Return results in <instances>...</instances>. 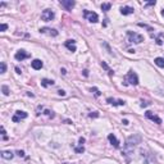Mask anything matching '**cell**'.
I'll list each match as a JSON object with an SVG mask.
<instances>
[{"instance_id":"4dcf8cb0","label":"cell","mask_w":164,"mask_h":164,"mask_svg":"<svg viewBox=\"0 0 164 164\" xmlns=\"http://www.w3.org/2000/svg\"><path fill=\"white\" fill-rule=\"evenodd\" d=\"M78 141H79V145H82V144L85 142V138H83V137H79V140H78Z\"/></svg>"},{"instance_id":"836d02e7","label":"cell","mask_w":164,"mask_h":164,"mask_svg":"<svg viewBox=\"0 0 164 164\" xmlns=\"http://www.w3.org/2000/svg\"><path fill=\"white\" fill-rule=\"evenodd\" d=\"M123 124L127 126V124H128V120H127V119H124V120H123Z\"/></svg>"},{"instance_id":"8fae6325","label":"cell","mask_w":164,"mask_h":164,"mask_svg":"<svg viewBox=\"0 0 164 164\" xmlns=\"http://www.w3.org/2000/svg\"><path fill=\"white\" fill-rule=\"evenodd\" d=\"M108 140H109V142L112 144L114 147H119V141L117 140V137H115L114 135H112V133H110V135L108 136Z\"/></svg>"},{"instance_id":"3957f363","label":"cell","mask_w":164,"mask_h":164,"mask_svg":"<svg viewBox=\"0 0 164 164\" xmlns=\"http://www.w3.org/2000/svg\"><path fill=\"white\" fill-rule=\"evenodd\" d=\"M126 81H127L130 85L136 86V85H138V77H137V74H136L133 71H130L127 73V76H126Z\"/></svg>"},{"instance_id":"7402d4cb","label":"cell","mask_w":164,"mask_h":164,"mask_svg":"<svg viewBox=\"0 0 164 164\" xmlns=\"http://www.w3.org/2000/svg\"><path fill=\"white\" fill-rule=\"evenodd\" d=\"M1 90H3V94H4L5 96H8V95H9V89H8V86H5V85H4V86L1 87Z\"/></svg>"},{"instance_id":"44dd1931","label":"cell","mask_w":164,"mask_h":164,"mask_svg":"<svg viewBox=\"0 0 164 164\" xmlns=\"http://www.w3.org/2000/svg\"><path fill=\"white\" fill-rule=\"evenodd\" d=\"M91 92H94L95 96H100V95H101V92H100L99 90L96 89V87H92V89H91Z\"/></svg>"},{"instance_id":"d6986e66","label":"cell","mask_w":164,"mask_h":164,"mask_svg":"<svg viewBox=\"0 0 164 164\" xmlns=\"http://www.w3.org/2000/svg\"><path fill=\"white\" fill-rule=\"evenodd\" d=\"M110 7H112L110 3H104V4H101V9L104 10V12H108V10L110 9Z\"/></svg>"},{"instance_id":"cb8c5ba5","label":"cell","mask_w":164,"mask_h":164,"mask_svg":"<svg viewBox=\"0 0 164 164\" xmlns=\"http://www.w3.org/2000/svg\"><path fill=\"white\" fill-rule=\"evenodd\" d=\"M161 37H163V33H160V35L158 36V37H156V44H158V45H161V44H163V40H161Z\"/></svg>"},{"instance_id":"e0dca14e","label":"cell","mask_w":164,"mask_h":164,"mask_svg":"<svg viewBox=\"0 0 164 164\" xmlns=\"http://www.w3.org/2000/svg\"><path fill=\"white\" fill-rule=\"evenodd\" d=\"M13 153L12 151H3L1 153V158H4V159H12L13 158Z\"/></svg>"},{"instance_id":"277c9868","label":"cell","mask_w":164,"mask_h":164,"mask_svg":"<svg viewBox=\"0 0 164 164\" xmlns=\"http://www.w3.org/2000/svg\"><path fill=\"white\" fill-rule=\"evenodd\" d=\"M83 15H85V18H87V20H89V22H91V23H96L97 20H99V15H97L95 12H89V10H85Z\"/></svg>"},{"instance_id":"1f68e13d","label":"cell","mask_w":164,"mask_h":164,"mask_svg":"<svg viewBox=\"0 0 164 164\" xmlns=\"http://www.w3.org/2000/svg\"><path fill=\"white\" fill-rule=\"evenodd\" d=\"M83 76H89V71H87V69H85V71H83Z\"/></svg>"},{"instance_id":"ba28073f","label":"cell","mask_w":164,"mask_h":164,"mask_svg":"<svg viewBox=\"0 0 164 164\" xmlns=\"http://www.w3.org/2000/svg\"><path fill=\"white\" fill-rule=\"evenodd\" d=\"M30 54L28 53H26L24 50H18L17 53H15V55H14V58L17 59V60H19V62H22L23 59H27V58H30Z\"/></svg>"},{"instance_id":"4316f807","label":"cell","mask_w":164,"mask_h":164,"mask_svg":"<svg viewBox=\"0 0 164 164\" xmlns=\"http://www.w3.org/2000/svg\"><path fill=\"white\" fill-rule=\"evenodd\" d=\"M8 28V24H5V23H3L1 26H0V31H5Z\"/></svg>"},{"instance_id":"ffe728a7","label":"cell","mask_w":164,"mask_h":164,"mask_svg":"<svg viewBox=\"0 0 164 164\" xmlns=\"http://www.w3.org/2000/svg\"><path fill=\"white\" fill-rule=\"evenodd\" d=\"M101 65H102V67H104V68H105V69H106V71H108V73H109V74H110V76H113V74H114V72H113V71H112V69H110V68H109V67H108V65H106V63H105V62H101Z\"/></svg>"},{"instance_id":"2e32d148","label":"cell","mask_w":164,"mask_h":164,"mask_svg":"<svg viewBox=\"0 0 164 164\" xmlns=\"http://www.w3.org/2000/svg\"><path fill=\"white\" fill-rule=\"evenodd\" d=\"M54 83H55V82H54L53 79H48V78H44L42 81H41V85H42L44 87H49V86H53Z\"/></svg>"},{"instance_id":"9a60e30c","label":"cell","mask_w":164,"mask_h":164,"mask_svg":"<svg viewBox=\"0 0 164 164\" xmlns=\"http://www.w3.org/2000/svg\"><path fill=\"white\" fill-rule=\"evenodd\" d=\"M65 46L68 48V50L76 51V45H74V40H67V41H65Z\"/></svg>"},{"instance_id":"30bf717a","label":"cell","mask_w":164,"mask_h":164,"mask_svg":"<svg viewBox=\"0 0 164 164\" xmlns=\"http://www.w3.org/2000/svg\"><path fill=\"white\" fill-rule=\"evenodd\" d=\"M60 4L63 5V7L65 8L67 10H72V8H73L74 5H76V3H74L73 0H62Z\"/></svg>"},{"instance_id":"484cf974","label":"cell","mask_w":164,"mask_h":164,"mask_svg":"<svg viewBox=\"0 0 164 164\" xmlns=\"http://www.w3.org/2000/svg\"><path fill=\"white\" fill-rule=\"evenodd\" d=\"M44 113H45V115H48V117H51V118L54 117L53 112H50V110H48V109H46V110H45V112H44Z\"/></svg>"},{"instance_id":"7a4b0ae2","label":"cell","mask_w":164,"mask_h":164,"mask_svg":"<svg viewBox=\"0 0 164 164\" xmlns=\"http://www.w3.org/2000/svg\"><path fill=\"white\" fill-rule=\"evenodd\" d=\"M127 35H128V41H130V42L140 44V42H142V41H144V36L142 35H138V33L132 32V31H128Z\"/></svg>"},{"instance_id":"d4e9b609","label":"cell","mask_w":164,"mask_h":164,"mask_svg":"<svg viewBox=\"0 0 164 164\" xmlns=\"http://www.w3.org/2000/svg\"><path fill=\"white\" fill-rule=\"evenodd\" d=\"M83 151H85V147H83V146H78V147H76V153H78V154H81V153H83Z\"/></svg>"},{"instance_id":"4fadbf2b","label":"cell","mask_w":164,"mask_h":164,"mask_svg":"<svg viewBox=\"0 0 164 164\" xmlns=\"http://www.w3.org/2000/svg\"><path fill=\"white\" fill-rule=\"evenodd\" d=\"M135 12V9L131 7H122L120 8V13H122L123 15H128V14H132V13Z\"/></svg>"},{"instance_id":"f546056e","label":"cell","mask_w":164,"mask_h":164,"mask_svg":"<svg viewBox=\"0 0 164 164\" xmlns=\"http://www.w3.org/2000/svg\"><path fill=\"white\" fill-rule=\"evenodd\" d=\"M17 154H18V156H24V153H23V151H20V150H18Z\"/></svg>"},{"instance_id":"ac0fdd59","label":"cell","mask_w":164,"mask_h":164,"mask_svg":"<svg viewBox=\"0 0 164 164\" xmlns=\"http://www.w3.org/2000/svg\"><path fill=\"white\" fill-rule=\"evenodd\" d=\"M154 63L158 67H160V68H164V59L163 58H156L155 60H154Z\"/></svg>"},{"instance_id":"7c38bea8","label":"cell","mask_w":164,"mask_h":164,"mask_svg":"<svg viewBox=\"0 0 164 164\" xmlns=\"http://www.w3.org/2000/svg\"><path fill=\"white\" fill-rule=\"evenodd\" d=\"M106 101L109 102V104L114 105V106H117V105H124V100H115V99H112V97H108Z\"/></svg>"},{"instance_id":"83f0119b","label":"cell","mask_w":164,"mask_h":164,"mask_svg":"<svg viewBox=\"0 0 164 164\" xmlns=\"http://www.w3.org/2000/svg\"><path fill=\"white\" fill-rule=\"evenodd\" d=\"M58 95H59V96H65V91H64V90H59Z\"/></svg>"},{"instance_id":"e575fe53","label":"cell","mask_w":164,"mask_h":164,"mask_svg":"<svg viewBox=\"0 0 164 164\" xmlns=\"http://www.w3.org/2000/svg\"><path fill=\"white\" fill-rule=\"evenodd\" d=\"M161 15H163V17H164V9L161 10Z\"/></svg>"},{"instance_id":"5bb4252c","label":"cell","mask_w":164,"mask_h":164,"mask_svg":"<svg viewBox=\"0 0 164 164\" xmlns=\"http://www.w3.org/2000/svg\"><path fill=\"white\" fill-rule=\"evenodd\" d=\"M32 68L36 69V71L41 69V68H42V62H41L40 59H35V60L32 62Z\"/></svg>"},{"instance_id":"f1b7e54d","label":"cell","mask_w":164,"mask_h":164,"mask_svg":"<svg viewBox=\"0 0 164 164\" xmlns=\"http://www.w3.org/2000/svg\"><path fill=\"white\" fill-rule=\"evenodd\" d=\"M90 117H99V113L94 112V113H91V114H90Z\"/></svg>"},{"instance_id":"603a6c76","label":"cell","mask_w":164,"mask_h":164,"mask_svg":"<svg viewBox=\"0 0 164 164\" xmlns=\"http://www.w3.org/2000/svg\"><path fill=\"white\" fill-rule=\"evenodd\" d=\"M0 68H1V73H5V72H7V64L4 63V62H1V64H0Z\"/></svg>"},{"instance_id":"52a82bcc","label":"cell","mask_w":164,"mask_h":164,"mask_svg":"<svg viewBox=\"0 0 164 164\" xmlns=\"http://www.w3.org/2000/svg\"><path fill=\"white\" fill-rule=\"evenodd\" d=\"M145 117L147 118V119H150V120H153V122H155V123H158V124H160L161 123V119L158 117V115H155V114H153V112H150V110H147V112L145 113Z\"/></svg>"},{"instance_id":"9c48e42d","label":"cell","mask_w":164,"mask_h":164,"mask_svg":"<svg viewBox=\"0 0 164 164\" xmlns=\"http://www.w3.org/2000/svg\"><path fill=\"white\" fill-rule=\"evenodd\" d=\"M41 33H46L49 36H58V31L54 30V28H48V27H44L40 30Z\"/></svg>"},{"instance_id":"d590c367","label":"cell","mask_w":164,"mask_h":164,"mask_svg":"<svg viewBox=\"0 0 164 164\" xmlns=\"http://www.w3.org/2000/svg\"><path fill=\"white\" fill-rule=\"evenodd\" d=\"M63 164H69V163H63ZM72 164H73V163H72Z\"/></svg>"},{"instance_id":"6da1fadb","label":"cell","mask_w":164,"mask_h":164,"mask_svg":"<svg viewBox=\"0 0 164 164\" xmlns=\"http://www.w3.org/2000/svg\"><path fill=\"white\" fill-rule=\"evenodd\" d=\"M141 142V136L138 135H132L130 136V137L127 138V141H126V145H124V150H123V155H130L131 151H132L133 146L137 145V144Z\"/></svg>"},{"instance_id":"d6a6232c","label":"cell","mask_w":164,"mask_h":164,"mask_svg":"<svg viewBox=\"0 0 164 164\" xmlns=\"http://www.w3.org/2000/svg\"><path fill=\"white\" fill-rule=\"evenodd\" d=\"M15 71H17V73H20V72H22L19 68H18V67H15Z\"/></svg>"},{"instance_id":"5b68a950","label":"cell","mask_w":164,"mask_h":164,"mask_svg":"<svg viewBox=\"0 0 164 164\" xmlns=\"http://www.w3.org/2000/svg\"><path fill=\"white\" fill-rule=\"evenodd\" d=\"M54 17H55V14H54V12H53V10H50V9H45L42 13H41V19L45 20V22L53 20Z\"/></svg>"},{"instance_id":"8992f818","label":"cell","mask_w":164,"mask_h":164,"mask_svg":"<svg viewBox=\"0 0 164 164\" xmlns=\"http://www.w3.org/2000/svg\"><path fill=\"white\" fill-rule=\"evenodd\" d=\"M27 113L26 112H22V110H17L15 112V114L13 115V118H12V120L13 122H18V120H20V119H24V118H27Z\"/></svg>"}]
</instances>
